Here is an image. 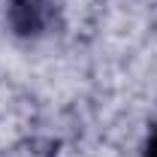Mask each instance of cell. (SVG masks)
<instances>
[{"label":"cell","instance_id":"cell-1","mask_svg":"<svg viewBox=\"0 0 157 157\" xmlns=\"http://www.w3.org/2000/svg\"><path fill=\"white\" fill-rule=\"evenodd\" d=\"M9 3V24L21 36H36L45 30L52 6L48 0H6Z\"/></svg>","mask_w":157,"mask_h":157},{"label":"cell","instance_id":"cell-2","mask_svg":"<svg viewBox=\"0 0 157 157\" xmlns=\"http://www.w3.org/2000/svg\"><path fill=\"white\" fill-rule=\"evenodd\" d=\"M145 157H157V127L151 130V136L145 142Z\"/></svg>","mask_w":157,"mask_h":157}]
</instances>
